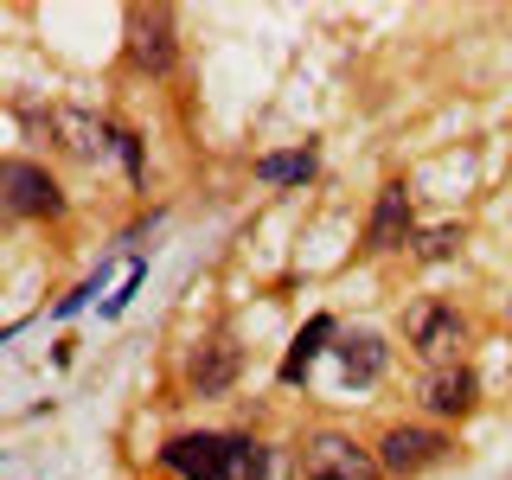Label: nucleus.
<instances>
[{"label":"nucleus","instance_id":"12","mask_svg":"<svg viewBox=\"0 0 512 480\" xmlns=\"http://www.w3.org/2000/svg\"><path fill=\"white\" fill-rule=\"evenodd\" d=\"M474 391H480V384H474L468 365H461V372H442V378H429V410H436V416H468Z\"/></svg>","mask_w":512,"mask_h":480},{"label":"nucleus","instance_id":"2","mask_svg":"<svg viewBox=\"0 0 512 480\" xmlns=\"http://www.w3.org/2000/svg\"><path fill=\"white\" fill-rule=\"evenodd\" d=\"M160 461L186 480H231V442L224 436H173L160 448Z\"/></svg>","mask_w":512,"mask_h":480},{"label":"nucleus","instance_id":"10","mask_svg":"<svg viewBox=\"0 0 512 480\" xmlns=\"http://www.w3.org/2000/svg\"><path fill=\"white\" fill-rule=\"evenodd\" d=\"M410 237V199L404 186H384L372 205V224H365V250H397Z\"/></svg>","mask_w":512,"mask_h":480},{"label":"nucleus","instance_id":"6","mask_svg":"<svg viewBox=\"0 0 512 480\" xmlns=\"http://www.w3.org/2000/svg\"><path fill=\"white\" fill-rule=\"evenodd\" d=\"M58 186H52V173H39L32 160H7V212H20V218H52L58 212Z\"/></svg>","mask_w":512,"mask_h":480},{"label":"nucleus","instance_id":"15","mask_svg":"<svg viewBox=\"0 0 512 480\" xmlns=\"http://www.w3.org/2000/svg\"><path fill=\"white\" fill-rule=\"evenodd\" d=\"M455 250H461V231H455V224H442V231H429L423 244H416V256H423V263H448Z\"/></svg>","mask_w":512,"mask_h":480},{"label":"nucleus","instance_id":"7","mask_svg":"<svg viewBox=\"0 0 512 480\" xmlns=\"http://www.w3.org/2000/svg\"><path fill=\"white\" fill-rule=\"evenodd\" d=\"M461 340H468V327H461V314H455V308H423V314H416L410 346L423 352L429 365H448V359L461 352Z\"/></svg>","mask_w":512,"mask_h":480},{"label":"nucleus","instance_id":"5","mask_svg":"<svg viewBox=\"0 0 512 480\" xmlns=\"http://www.w3.org/2000/svg\"><path fill=\"white\" fill-rule=\"evenodd\" d=\"M128 52H135L141 71H167L173 64V13L167 7H148V13H128Z\"/></svg>","mask_w":512,"mask_h":480},{"label":"nucleus","instance_id":"9","mask_svg":"<svg viewBox=\"0 0 512 480\" xmlns=\"http://www.w3.org/2000/svg\"><path fill=\"white\" fill-rule=\"evenodd\" d=\"M52 135L64 141V154H77V160H103L116 148V135L96 116H84V109H52Z\"/></svg>","mask_w":512,"mask_h":480},{"label":"nucleus","instance_id":"3","mask_svg":"<svg viewBox=\"0 0 512 480\" xmlns=\"http://www.w3.org/2000/svg\"><path fill=\"white\" fill-rule=\"evenodd\" d=\"M237 372H244V352H237L231 340H205V346H192V359H186V384L199 397H224L237 384Z\"/></svg>","mask_w":512,"mask_h":480},{"label":"nucleus","instance_id":"4","mask_svg":"<svg viewBox=\"0 0 512 480\" xmlns=\"http://www.w3.org/2000/svg\"><path fill=\"white\" fill-rule=\"evenodd\" d=\"M442 455H448V442L436 429H391V436L378 442V468H391V474H423V468H436Z\"/></svg>","mask_w":512,"mask_h":480},{"label":"nucleus","instance_id":"14","mask_svg":"<svg viewBox=\"0 0 512 480\" xmlns=\"http://www.w3.org/2000/svg\"><path fill=\"white\" fill-rule=\"evenodd\" d=\"M308 173H314V160H308V154H263V160H256V180H269V186L308 180Z\"/></svg>","mask_w":512,"mask_h":480},{"label":"nucleus","instance_id":"1","mask_svg":"<svg viewBox=\"0 0 512 480\" xmlns=\"http://www.w3.org/2000/svg\"><path fill=\"white\" fill-rule=\"evenodd\" d=\"M301 474L308 480H372L378 474V455L372 448H359L352 436H314L308 448H301Z\"/></svg>","mask_w":512,"mask_h":480},{"label":"nucleus","instance_id":"13","mask_svg":"<svg viewBox=\"0 0 512 480\" xmlns=\"http://www.w3.org/2000/svg\"><path fill=\"white\" fill-rule=\"evenodd\" d=\"M333 333H340V327H333V314H314V320H308V327H301V340H295V346H288V359H282V378H288V384H295V378H308V365H314V352H320V346H327V340H333Z\"/></svg>","mask_w":512,"mask_h":480},{"label":"nucleus","instance_id":"11","mask_svg":"<svg viewBox=\"0 0 512 480\" xmlns=\"http://www.w3.org/2000/svg\"><path fill=\"white\" fill-rule=\"evenodd\" d=\"M340 365H346V384H372L384 372V340L378 333H340Z\"/></svg>","mask_w":512,"mask_h":480},{"label":"nucleus","instance_id":"8","mask_svg":"<svg viewBox=\"0 0 512 480\" xmlns=\"http://www.w3.org/2000/svg\"><path fill=\"white\" fill-rule=\"evenodd\" d=\"M224 442H231V480H288L295 474L288 448H269V442H250V436H224Z\"/></svg>","mask_w":512,"mask_h":480}]
</instances>
